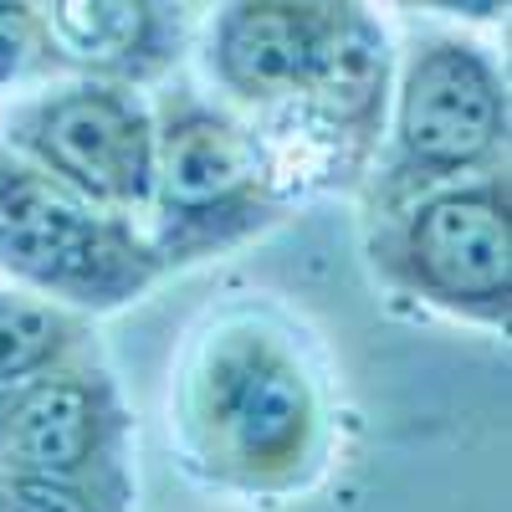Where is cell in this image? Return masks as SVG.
Segmentation results:
<instances>
[{
	"label": "cell",
	"mask_w": 512,
	"mask_h": 512,
	"mask_svg": "<svg viewBox=\"0 0 512 512\" xmlns=\"http://www.w3.org/2000/svg\"><path fill=\"white\" fill-rule=\"evenodd\" d=\"M395 82V41L369 6L344 11L333 47L282 108L251 118L287 195L344 190L359 195L384 144Z\"/></svg>",
	"instance_id": "6"
},
{
	"label": "cell",
	"mask_w": 512,
	"mask_h": 512,
	"mask_svg": "<svg viewBox=\"0 0 512 512\" xmlns=\"http://www.w3.org/2000/svg\"><path fill=\"white\" fill-rule=\"evenodd\" d=\"M134 415L113 369L82 354L0 390V472L21 477H123Z\"/></svg>",
	"instance_id": "8"
},
{
	"label": "cell",
	"mask_w": 512,
	"mask_h": 512,
	"mask_svg": "<svg viewBox=\"0 0 512 512\" xmlns=\"http://www.w3.org/2000/svg\"><path fill=\"white\" fill-rule=\"evenodd\" d=\"M364 251L374 277L410 303L507 333L512 323V185L507 169L420 190L369 210Z\"/></svg>",
	"instance_id": "4"
},
{
	"label": "cell",
	"mask_w": 512,
	"mask_h": 512,
	"mask_svg": "<svg viewBox=\"0 0 512 512\" xmlns=\"http://www.w3.org/2000/svg\"><path fill=\"white\" fill-rule=\"evenodd\" d=\"M169 446L236 497H297L338 451V390L308 323L262 292L195 318L169 369Z\"/></svg>",
	"instance_id": "1"
},
{
	"label": "cell",
	"mask_w": 512,
	"mask_h": 512,
	"mask_svg": "<svg viewBox=\"0 0 512 512\" xmlns=\"http://www.w3.org/2000/svg\"><path fill=\"white\" fill-rule=\"evenodd\" d=\"M139 482L123 477H21L0 472V512H134Z\"/></svg>",
	"instance_id": "12"
},
{
	"label": "cell",
	"mask_w": 512,
	"mask_h": 512,
	"mask_svg": "<svg viewBox=\"0 0 512 512\" xmlns=\"http://www.w3.org/2000/svg\"><path fill=\"white\" fill-rule=\"evenodd\" d=\"M349 0H236L210 16L205 72L246 113L282 108L333 47Z\"/></svg>",
	"instance_id": "9"
},
{
	"label": "cell",
	"mask_w": 512,
	"mask_h": 512,
	"mask_svg": "<svg viewBox=\"0 0 512 512\" xmlns=\"http://www.w3.org/2000/svg\"><path fill=\"white\" fill-rule=\"evenodd\" d=\"M512 93L502 62L466 31H415L395 52L384 144L364 180V210L507 169Z\"/></svg>",
	"instance_id": "3"
},
{
	"label": "cell",
	"mask_w": 512,
	"mask_h": 512,
	"mask_svg": "<svg viewBox=\"0 0 512 512\" xmlns=\"http://www.w3.org/2000/svg\"><path fill=\"white\" fill-rule=\"evenodd\" d=\"M154 180L144 236L164 272L200 262L267 236L287 216V185L251 128V118L210 103L205 93L164 88L154 103Z\"/></svg>",
	"instance_id": "2"
},
{
	"label": "cell",
	"mask_w": 512,
	"mask_h": 512,
	"mask_svg": "<svg viewBox=\"0 0 512 512\" xmlns=\"http://www.w3.org/2000/svg\"><path fill=\"white\" fill-rule=\"evenodd\" d=\"M47 72L144 93L180 67L190 6L164 0H47L36 6Z\"/></svg>",
	"instance_id": "10"
},
{
	"label": "cell",
	"mask_w": 512,
	"mask_h": 512,
	"mask_svg": "<svg viewBox=\"0 0 512 512\" xmlns=\"http://www.w3.org/2000/svg\"><path fill=\"white\" fill-rule=\"evenodd\" d=\"M93 349V318L67 313L26 287L0 282V390L62 369Z\"/></svg>",
	"instance_id": "11"
},
{
	"label": "cell",
	"mask_w": 512,
	"mask_h": 512,
	"mask_svg": "<svg viewBox=\"0 0 512 512\" xmlns=\"http://www.w3.org/2000/svg\"><path fill=\"white\" fill-rule=\"evenodd\" d=\"M0 144L108 216L139 221L154 180V108L134 88L62 77L11 103Z\"/></svg>",
	"instance_id": "7"
},
{
	"label": "cell",
	"mask_w": 512,
	"mask_h": 512,
	"mask_svg": "<svg viewBox=\"0 0 512 512\" xmlns=\"http://www.w3.org/2000/svg\"><path fill=\"white\" fill-rule=\"evenodd\" d=\"M0 272L47 303L103 318L149 297L169 272L139 221L108 216L0 144Z\"/></svg>",
	"instance_id": "5"
},
{
	"label": "cell",
	"mask_w": 512,
	"mask_h": 512,
	"mask_svg": "<svg viewBox=\"0 0 512 512\" xmlns=\"http://www.w3.org/2000/svg\"><path fill=\"white\" fill-rule=\"evenodd\" d=\"M36 72H47V62H41L36 6L31 0H0V93L21 88Z\"/></svg>",
	"instance_id": "13"
}]
</instances>
